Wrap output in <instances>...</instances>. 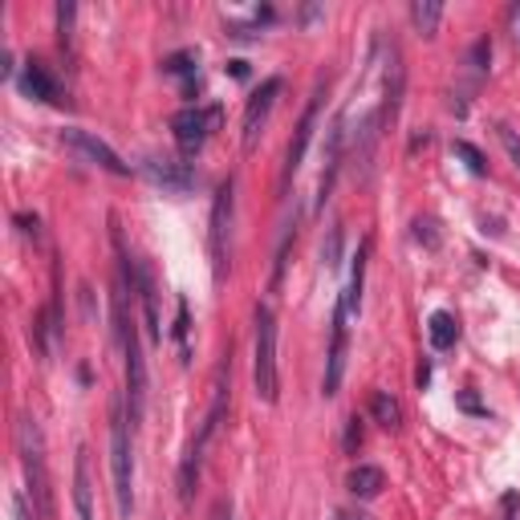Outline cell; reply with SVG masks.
Listing matches in <instances>:
<instances>
[{
    "label": "cell",
    "mask_w": 520,
    "mask_h": 520,
    "mask_svg": "<svg viewBox=\"0 0 520 520\" xmlns=\"http://www.w3.org/2000/svg\"><path fill=\"white\" fill-rule=\"evenodd\" d=\"M16 452H21L33 513H37V520H54V488H49V467H45V439H41L37 419H29V415L16 419Z\"/></svg>",
    "instance_id": "6da1fadb"
},
{
    "label": "cell",
    "mask_w": 520,
    "mask_h": 520,
    "mask_svg": "<svg viewBox=\"0 0 520 520\" xmlns=\"http://www.w3.org/2000/svg\"><path fill=\"white\" fill-rule=\"evenodd\" d=\"M130 406L123 395L110 403V475H115V505L118 516L130 520L135 513V455H130Z\"/></svg>",
    "instance_id": "7a4b0ae2"
},
{
    "label": "cell",
    "mask_w": 520,
    "mask_h": 520,
    "mask_svg": "<svg viewBox=\"0 0 520 520\" xmlns=\"http://www.w3.org/2000/svg\"><path fill=\"white\" fill-rule=\"evenodd\" d=\"M253 383L260 403H276L281 395V375H276V314L268 305H256V358Z\"/></svg>",
    "instance_id": "3957f363"
},
{
    "label": "cell",
    "mask_w": 520,
    "mask_h": 520,
    "mask_svg": "<svg viewBox=\"0 0 520 520\" xmlns=\"http://www.w3.org/2000/svg\"><path fill=\"white\" fill-rule=\"evenodd\" d=\"M224 406H228V386H224V370H220V378H215L212 411H207L204 427H199V435L192 439V447H187V455H184V467H179V496H184V505H192V492H195V480H199V464H204L207 444H212L215 427H220V419H224Z\"/></svg>",
    "instance_id": "277c9868"
},
{
    "label": "cell",
    "mask_w": 520,
    "mask_h": 520,
    "mask_svg": "<svg viewBox=\"0 0 520 520\" xmlns=\"http://www.w3.org/2000/svg\"><path fill=\"white\" fill-rule=\"evenodd\" d=\"M220 126V106H184L175 118H171V135H175V146L184 155H199L207 143V135Z\"/></svg>",
    "instance_id": "5b68a950"
},
{
    "label": "cell",
    "mask_w": 520,
    "mask_h": 520,
    "mask_svg": "<svg viewBox=\"0 0 520 520\" xmlns=\"http://www.w3.org/2000/svg\"><path fill=\"white\" fill-rule=\"evenodd\" d=\"M62 143L77 155V159L90 163V167H102V171H110V175H130V167H126L123 159H118L115 146H106L102 138H94L90 130L69 126V130H62Z\"/></svg>",
    "instance_id": "8992f818"
},
{
    "label": "cell",
    "mask_w": 520,
    "mask_h": 520,
    "mask_svg": "<svg viewBox=\"0 0 520 520\" xmlns=\"http://www.w3.org/2000/svg\"><path fill=\"white\" fill-rule=\"evenodd\" d=\"M143 175L151 179L155 187L171 192V195H184V192H192V187H195V171H192V163L167 159V155H146V159H143Z\"/></svg>",
    "instance_id": "52a82bcc"
},
{
    "label": "cell",
    "mask_w": 520,
    "mask_h": 520,
    "mask_svg": "<svg viewBox=\"0 0 520 520\" xmlns=\"http://www.w3.org/2000/svg\"><path fill=\"white\" fill-rule=\"evenodd\" d=\"M345 305L337 301L334 305V337H329V354H325V378H322V390L325 398L337 395V386H342V375H345Z\"/></svg>",
    "instance_id": "ba28073f"
},
{
    "label": "cell",
    "mask_w": 520,
    "mask_h": 520,
    "mask_svg": "<svg viewBox=\"0 0 520 520\" xmlns=\"http://www.w3.org/2000/svg\"><path fill=\"white\" fill-rule=\"evenodd\" d=\"M317 115H322V85H317V94L309 98V106H305V115H301L297 130H293V143H289V155H285V175H281V184H289V179L297 175L301 159H305V151H309V138H314Z\"/></svg>",
    "instance_id": "9c48e42d"
},
{
    "label": "cell",
    "mask_w": 520,
    "mask_h": 520,
    "mask_svg": "<svg viewBox=\"0 0 520 520\" xmlns=\"http://www.w3.org/2000/svg\"><path fill=\"white\" fill-rule=\"evenodd\" d=\"M285 90V82L281 77H268V82H260V90L248 98V106H245V151H253L256 146V135H260V126H265V118H268V110H273V102H276V94Z\"/></svg>",
    "instance_id": "30bf717a"
},
{
    "label": "cell",
    "mask_w": 520,
    "mask_h": 520,
    "mask_svg": "<svg viewBox=\"0 0 520 520\" xmlns=\"http://www.w3.org/2000/svg\"><path fill=\"white\" fill-rule=\"evenodd\" d=\"M228 224H232V179L215 192L212 207V260H215V276L224 273V256H228Z\"/></svg>",
    "instance_id": "8fae6325"
},
{
    "label": "cell",
    "mask_w": 520,
    "mask_h": 520,
    "mask_svg": "<svg viewBox=\"0 0 520 520\" xmlns=\"http://www.w3.org/2000/svg\"><path fill=\"white\" fill-rule=\"evenodd\" d=\"M21 85H25V94H29V98H37V102H62V90H57L54 74H49L41 62H25Z\"/></svg>",
    "instance_id": "7c38bea8"
},
{
    "label": "cell",
    "mask_w": 520,
    "mask_h": 520,
    "mask_svg": "<svg viewBox=\"0 0 520 520\" xmlns=\"http://www.w3.org/2000/svg\"><path fill=\"white\" fill-rule=\"evenodd\" d=\"M74 505H77V520H94V484H90L85 447H77V459H74Z\"/></svg>",
    "instance_id": "4fadbf2b"
},
{
    "label": "cell",
    "mask_w": 520,
    "mask_h": 520,
    "mask_svg": "<svg viewBox=\"0 0 520 520\" xmlns=\"http://www.w3.org/2000/svg\"><path fill=\"white\" fill-rule=\"evenodd\" d=\"M383 467H375V464H358L350 475H345V488L354 492L358 500H375L378 492H383Z\"/></svg>",
    "instance_id": "5bb4252c"
},
{
    "label": "cell",
    "mask_w": 520,
    "mask_h": 520,
    "mask_svg": "<svg viewBox=\"0 0 520 520\" xmlns=\"http://www.w3.org/2000/svg\"><path fill=\"white\" fill-rule=\"evenodd\" d=\"M135 276H138V301H143V317H146V334L151 342H159V309H155V281L143 265H135Z\"/></svg>",
    "instance_id": "9a60e30c"
},
{
    "label": "cell",
    "mask_w": 520,
    "mask_h": 520,
    "mask_svg": "<svg viewBox=\"0 0 520 520\" xmlns=\"http://www.w3.org/2000/svg\"><path fill=\"white\" fill-rule=\"evenodd\" d=\"M366 253H370V245L362 240V245H358V256H354V268H350V285H345V293H342L345 314H358V305H362V281H366Z\"/></svg>",
    "instance_id": "2e32d148"
},
{
    "label": "cell",
    "mask_w": 520,
    "mask_h": 520,
    "mask_svg": "<svg viewBox=\"0 0 520 520\" xmlns=\"http://www.w3.org/2000/svg\"><path fill=\"white\" fill-rule=\"evenodd\" d=\"M427 337H431V345H435V350H452L455 337H459L455 317L444 314V309H439V314H431L427 317Z\"/></svg>",
    "instance_id": "e0dca14e"
},
{
    "label": "cell",
    "mask_w": 520,
    "mask_h": 520,
    "mask_svg": "<svg viewBox=\"0 0 520 520\" xmlns=\"http://www.w3.org/2000/svg\"><path fill=\"white\" fill-rule=\"evenodd\" d=\"M439 16H444V5H435V0H415L411 5V21L423 37H431L439 29Z\"/></svg>",
    "instance_id": "ac0fdd59"
},
{
    "label": "cell",
    "mask_w": 520,
    "mask_h": 520,
    "mask_svg": "<svg viewBox=\"0 0 520 520\" xmlns=\"http://www.w3.org/2000/svg\"><path fill=\"white\" fill-rule=\"evenodd\" d=\"M370 415H375L378 427H398V419H403V411H398V403L386 395V390H375V398H370Z\"/></svg>",
    "instance_id": "d6986e66"
},
{
    "label": "cell",
    "mask_w": 520,
    "mask_h": 520,
    "mask_svg": "<svg viewBox=\"0 0 520 520\" xmlns=\"http://www.w3.org/2000/svg\"><path fill=\"white\" fill-rule=\"evenodd\" d=\"M452 155H455V159H464V167L472 171V175H488V163H484L480 146H472V143H467V138H455Z\"/></svg>",
    "instance_id": "ffe728a7"
},
{
    "label": "cell",
    "mask_w": 520,
    "mask_h": 520,
    "mask_svg": "<svg viewBox=\"0 0 520 520\" xmlns=\"http://www.w3.org/2000/svg\"><path fill=\"white\" fill-rule=\"evenodd\" d=\"M195 69V54L192 49H184V54H171L167 62H163V74H192Z\"/></svg>",
    "instance_id": "44dd1931"
},
{
    "label": "cell",
    "mask_w": 520,
    "mask_h": 520,
    "mask_svg": "<svg viewBox=\"0 0 520 520\" xmlns=\"http://www.w3.org/2000/svg\"><path fill=\"white\" fill-rule=\"evenodd\" d=\"M496 135H500V143H505V151H508V159L516 163V171H520V135L508 123H500L496 126Z\"/></svg>",
    "instance_id": "7402d4cb"
},
{
    "label": "cell",
    "mask_w": 520,
    "mask_h": 520,
    "mask_svg": "<svg viewBox=\"0 0 520 520\" xmlns=\"http://www.w3.org/2000/svg\"><path fill=\"white\" fill-rule=\"evenodd\" d=\"M337 253H342V228H329V245H322V265L337 268Z\"/></svg>",
    "instance_id": "603a6c76"
},
{
    "label": "cell",
    "mask_w": 520,
    "mask_h": 520,
    "mask_svg": "<svg viewBox=\"0 0 520 520\" xmlns=\"http://www.w3.org/2000/svg\"><path fill=\"white\" fill-rule=\"evenodd\" d=\"M187 325H192V322H187V301H179V317H175V342H179V354H184V362H187V354H192V350H187Z\"/></svg>",
    "instance_id": "cb8c5ba5"
},
{
    "label": "cell",
    "mask_w": 520,
    "mask_h": 520,
    "mask_svg": "<svg viewBox=\"0 0 520 520\" xmlns=\"http://www.w3.org/2000/svg\"><path fill=\"white\" fill-rule=\"evenodd\" d=\"M500 520H520V496L516 492H505V500H500Z\"/></svg>",
    "instance_id": "d4e9b609"
},
{
    "label": "cell",
    "mask_w": 520,
    "mask_h": 520,
    "mask_svg": "<svg viewBox=\"0 0 520 520\" xmlns=\"http://www.w3.org/2000/svg\"><path fill=\"white\" fill-rule=\"evenodd\" d=\"M431 228H435V220H415V236L427 240V248H435V245H439V236H435Z\"/></svg>",
    "instance_id": "484cf974"
},
{
    "label": "cell",
    "mask_w": 520,
    "mask_h": 520,
    "mask_svg": "<svg viewBox=\"0 0 520 520\" xmlns=\"http://www.w3.org/2000/svg\"><path fill=\"white\" fill-rule=\"evenodd\" d=\"M37 513H33V505L21 496V492H13V520H33Z\"/></svg>",
    "instance_id": "4316f807"
},
{
    "label": "cell",
    "mask_w": 520,
    "mask_h": 520,
    "mask_svg": "<svg viewBox=\"0 0 520 520\" xmlns=\"http://www.w3.org/2000/svg\"><path fill=\"white\" fill-rule=\"evenodd\" d=\"M16 224H21V232H25V236H33V240H37V215L21 212V215H16Z\"/></svg>",
    "instance_id": "83f0119b"
},
{
    "label": "cell",
    "mask_w": 520,
    "mask_h": 520,
    "mask_svg": "<svg viewBox=\"0 0 520 520\" xmlns=\"http://www.w3.org/2000/svg\"><path fill=\"white\" fill-rule=\"evenodd\" d=\"M358 444H362V427H358V419H350V431H345V452H354Z\"/></svg>",
    "instance_id": "f1b7e54d"
},
{
    "label": "cell",
    "mask_w": 520,
    "mask_h": 520,
    "mask_svg": "<svg viewBox=\"0 0 520 520\" xmlns=\"http://www.w3.org/2000/svg\"><path fill=\"white\" fill-rule=\"evenodd\" d=\"M459 403H464V411H475V415H480V411H484V406H480V403H475V395H459Z\"/></svg>",
    "instance_id": "f546056e"
},
{
    "label": "cell",
    "mask_w": 520,
    "mask_h": 520,
    "mask_svg": "<svg viewBox=\"0 0 520 520\" xmlns=\"http://www.w3.org/2000/svg\"><path fill=\"white\" fill-rule=\"evenodd\" d=\"M228 69H232V77H245L248 74V62H228Z\"/></svg>",
    "instance_id": "4dcf8cb0"
},
{
    "label": "cell",
    "mask_w": 520,
    "mask_h": 520,
    "mask_svg": "<svg viewBox=\"0 0 520 520\" xmlns=\"http://www.w3.org/2000/svg\"><path fill=\"white\" fill-rule=\"evenodd\" d=\"M337 520H370V516H362V513H337Z\"/></svg>",
    "instance_id": "1f68e13d"
},
{
    "label": "cell",
    "mask_w": 520,
    "mask_h": 520,
    "mask_svg": "<svg viewBox=\"0 0 520 520\" xmlns=\"http://www.w3.org/2000/svg\"><path fill=\"white\" fill-rule=\"evenodd\" d=\"M215 520H232V513H220V516H215Z\"/></svg>",
    "instance_id": "d6a6232c"
}]
</instances>
